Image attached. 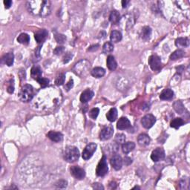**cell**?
Instances as JSON below:
<instances>
[{"mask_svg": "<svg viewBox=\"0 0 190 190\" xmlns=\"http://www.w3.org/2000/svg\"><path fill=\"white\" fill-rule=\"evenodd\" d=\"M29 13L37 17H46L51 13V3L48 0H33L27 2Z\"/></svg>", "mask_w": 190, "mask_h": 190, "instance_id": "1", "label": "cell"}, {"mask_svg": "<svg viewBox=\"0 0 190 190\" xmlns=\"http://www.w3.org/2000/svg\"><path fill=\"white\" fill-rule=\"evenodd\" d=\"M80 152L75 146H69L64 152V159L68 163H74L79 159Z\"/></svg>", "mask_w": 190, "mask_h": 190, "instance_id": "2", "label": "cell"}, {"mask_svg": "<svg viewBox=\"0 0 190 190\" xmlns=\"http://www.w3.org/2000/svg\"><path fill=\"white\" fill-rule=\"evenodd\" d=\"M90 67H91V66H90L89 62L87 60H83L75 65L74 68V71L75 72L76 74L80 76V77H85L89 71Z\"/></svg>", "mask_w": 190, "mask_h": 190, "instance_id": "3", "label": "cell"}, {"mask_svg": "<svg viewBox=\"0 0 190 190\" xmlns=\"http://www.w3.org/2000/svg\"><path fill=\"white\" fill-rule=\"evenodd\" d=\"M34 97V89L30 85H25L22 88L20 99L23 102H29Z\"/></svg>", "mask_w": 190, "mask_h": 190, "instance_id": "4", "label": "cell"}, {"mask_svg": "<svg viewBox=\"0 0 190 190\" xmlns=\"http://www.w3.org/2000/svg\"><path fill=\"white\" fill-rule=\"evenodd\" d=\"M109 171V168H108V164H107V159L105 155L103 156L100 161L99 162L98 165L97 166V169H96V174L97 176H105L108 173Z\"/></svg>", "mask_w": 190, "mask_h": 190, "instance_id": "5", "label": "cell"}, {"mask_svg": "<svg viewBox=\"0 0 190 190\" xmlns=\"http://www.w3.org/2000/svg\"><path fill=\"white\" fill-rule=\"evenodd\" d=\"M149 65L151 69L153 71H159L161 68L162 62L160 58L158 55L153 54L149 58Z\"/></svg>", "mask_w": 190, "mask_h": 190, "instance_id": "6", "label": "cell"}, {"mask_svg": "<svg viewBox=\"0 0 190 190\" xmlns=\"http://www.w3.org/2000/svg\"><path fill=\"white\" fill-rule=\"evenodd\" d=\"M96 149H97V144H96L91 143V144H88L87 146H85V148L84 149L83 154H82L83 159L85 160H89L92 157V155H93L94 153H95Z\"/></svg>", "mask_w": 190, "mask_h": 190, "instance_id": "7", "label": "cell"}, {"mask_svg": "<svg viewBox=\"0 0 190 190\" xmlns=\"http://www.w3.org/2000/svg\"><path fill=\"white\" fill-rule=\"evenodd\" d=\"M156 122V118L154 115L149 114L145 115L141 120V124L144 127L145 129H150L154 126V123Z\"/></svg>", "mask_w": 190, "mask_h": 190, "instance_id": "8", "label": "cell"}, {"mask_svg": "<svg viewBox=\"0 0 190 190\" xmlns=\"http://www.w3.org/2000/svg\"><path fill=\"white\" fill-rule=\"evenodd\" d=\"M70 172L71 175L77 180H83L85 176V170L77 166H71L70 169Z\"/></svg>", "mask_w": 190, "mask_h": 190, "instance_id": "9", "label": "cell"}, {"mask_svg": "<svg viewBox=\"0 0 190 190\" xmlns=\"http://www.w3.org/2000/svg\"><path fill=\"white\" fill-rule=\"evenodd\" d=\"M164 158H165V152L162 148H157L151 154V159L154 162H158L163 160Z\"/></svg>", "mask_w": 190, "mask_h": 190, "instance_id": "10", "label": "cell"}, {"mask_svg": "<svg viewBox=\"0 0 190 190\" xmlns=\"http://www.w3.org/2000/svg\"><path fill=\"white\" fill-rule=\"evenodd\" d=\"M113 134H114L113 127L111 126H106L102 129L100 134V138L102 140H107L113 136Z\"/></svg>", "mask_w": 190, "mask_h": 190, "instance_id": "11", "label": "cell"}, {"mask_svg": "<svg viewBox=\"0 0 190 190\" xmlns=\"http://www.w3.org/2000/svg\"><path fill=\"white\" fill-rule=\"evenodd\" d=\"M111 164L115 170H120L123 166L122 158L118 154H115L111 158Z\"/></svg>", "mask_w": 190, "mask_h": 190, "instance_id": "12", "label": "cell"}, {"mask_svg": "<svg viewBox=\"0 0 190 190\" xmlns=\"http://www.w3.org/2000/svg\"><path fill=\"white\" fill-rule=\"evenodd\" d=\"M131 127V123L126 117H121L117 123V128L120 130L128 129Z\"/></svg>", "mask_w": 190, "mask_h": 190, "instance_id": "13", "label": "cell"}, {"mask_svg": "<svg viewBox=\"0 0 190 190\" xmlns=\"http://www.w3.org/2000/svg\"><path fill=\"white\" fill-rule=\"evenodd\" d=\"M47 137H48L50 140H51L52 141L56 143L61 142V141L63 140V135H62V133L54 132V131H50V132L48 133V134H47Z\"/></svg>", "mask_w": 190, "mask_h": 190, "instance_id": "14", "label": "cell"}, {"mask_svg": "<svg viewBox=\"0 0 190 190\" xmlns=\"http://www.w3.org/2000/svg\"><path fill=\"white\" fill-rule=\"evenodd\" d=\"M94 95H95V94H94V92L92 91L91 89H86L81 94V96H80V101L83 103H87V102L91 100L92 97H94Z\"/></svg>", "mask_w": 190, "mask_h": 190, "instance_id": "15", "label": "cell"}, {"mask_svg": "<svg viewBox=\"0 0 190 190\" xmlns=\"http://www.w3.org/2000/svg\"><path fill=\"white\" fill-rule=\"evenodd\" d=\"M47 37H48V32H47V31L45 30V29L37 31L34 35L35 40H36V41L38 43H42L43 42H45Z\"/></svg>", "mask_w": 190, "mask_h": 190, "instance_id": "16", "label": "cell"}, {"mask_svg": "<svg viewBox=\"0 0 190 190\" xmlns=\"http://www.w3.org/2000/svg\"><path fill=\"white\" fill-rule=\"evenodd\" d=\"M173 97L174 92L172 91V90L169 89H164L160 95V98L163 100H172L173 98Z\"/></svg>", "mask_w": 190, "mask_h": 190, "instance_id": "17", "label": "cell"}, {"mask_svg": "<svg viewBox=\"0 0 190 190\" xmlns=\"http://www.w3.org/2000/svg\"><path fill=\"white\" fill-rule=\"evenodd\" d=\"M150 138L146 134H140L138 138V144L142 146H146L150 144Z\"/></svg>", "mask_w": 190, "mask_h": 190, "instance_id": "18", "label": "cell"}, {"mask_svg": "<svg viewBox=\"0 0 190 190\" xmlns=\"http://www.w3.org/2000/svg\"><path fill=\"white\" fill-rule=\"evenodd\" d=\"M31 77H33V79L37 80L42 77V72L40 67H38V66H34L31 70Z\"/></svg>", "mask_w": 190, "mask_h": 190, "instance_id": "19", "label": "cell"}, {"mask_svg": "<svg viewBox=\"0 0 190 190\" xmlns=\"http://www.w3.org/2000/svg\"><path fill=\"white\" fill-rule=\"evenodd\" d=\"M91 74L94 77L100 78L105 75V71L104 68H103L101 67H96L92 69V71H91Z\"/></svg>", "mask_w": 190, "mask_h": 190, "instance_id": "20", "label": "cell"}, {"mask_svg": "<svg viewBox=\"0 0 190 190\" xmlns=\"http://www.w3.org/2000/svg\"><path fill=\"white\" fill-rule=\"evenodd\" d=\"M151 34H152V29L149 26H145L142 28L140 33V37L143 40H149Z\"/></svg>", "mask_w": 190, "mask_h": 190, "instance_id": "21", "label": "cell"}, {"mask_svg": "<svg viewBox=\"0 0 190 190\" xmlns=\"http://www.w3.org/2000/svg\"><path fill=\"white\" fill-rule=\"evenodd\" d=\"M13 60H14V55H13V53H7L2 57V61L7 66H12L13 64Z\"/></svg>", "mask_w": 190, "mask_h": 190, "instance_id": "22", "label": "cell"}, {"mask_svg": "<svg viewBox=\"0 0 190 190\" xmlns=\"http://www.w3.org/2000/svg\"><path fill=\"white\" fill-rule=\"evenodd\" d=\"M106 64H107L108 68L111 71L115 70L117 67V63L116 60H115L114 57L113 56H108Z\"/></svg>", "mask_w": 190, "mask_h": 190, "instance_id": "23", "label": "cell"}, {"mask_svg": "<svg viewBox=\"0 0 190 190\" xmlns=\"http://www.w3.org/2000/svg\"><path fill=\"white\" fill-rule=\"evenodd\" d=\"M109 20L112 24H117L120 20V15L118 11H112L109 16Z\"/></svg>", "mask_w": 190, "mask_h": 190, "instance_id": "24", "label": "cell"}, {"mask_svg": "<svg viewBox=\"0 0 190 190\" xmlns=\"http://www.w3.org/2000/svg\"><path fill=\"white\" fill-rule=\"evenodd\" d=\"M175 45L177 47H183V48L188 47L189 45V39L187 38V37H180V38H178L175 41Z\"/></svg>", "mask_w": 190, "mask_h": 190, "instance_id": "25", "label": "cell"}, {"mask_svg": "<svg viewBox=\"0 0 190 190\" xmlns=\"http://www.w3.org/2000/svg\"><path fill=\"white\" fill-rule=\"evenodd\" d=\"M111 41L113 42H118L122 40V34L119 31H113L110 34Z\"/></svg>", "mask_w": 190, "mask_h": 190, "instance_id": "26", "label": "cell"}, {"mask_svg": "<svg viewBox=\"0 0 190 190\" xmlns=\"http://www.w3.org/2000/svg\"><path fill=\"white\" fill-rule=\"evenodd\" d=\"M117 117V110L115 108H112L110 110L108 111L106 114V118L108 120L110 121V122H114V121L116 120Z\"/></svg>", "mask_w": 190, "mask_h": 190, "instance_id": "27", "label": "cell"}, {"mask_svg": "<svg viewBox=\"0 0 190 190\" xmlns=\"http://www.w3.org/2000/svg\"><path fill=\"white\" fill-rule=\"evenodd\" d=\"M135 147L134 143L133 142H127L124 143L122 146V150L125 154H128L134 149Z\"/></svg>", "mask_w": 190, "mask_h": 190, "instance_id": "28", "label": "cell"}, {"mask_svg": "<svg viewBox=\"0 0 190 190\" xmlns=\"http://www.w3.org/2000/svg\"><path fill=\"white\" fill-rule=\"evenodd\" d=\"M173 108L176 112L180 114H182L184 112V110H185L184 105L181 101H176L175 103H174Z\"/></svg>", "mask_w": 190, "mask_h": 190, "instance_id": "29", "label": "cell"}, {"mask_svg": "<svg viewBox=\"0 0 190 190\" xmlns=\"http://www.w3.org/2000/svg\"><path fill=\"white\" fill-rule=\"evenodd\" d=\"M185 55V52H184V51L181 50V49H178L176 50L175 52H173L171 54V56H170V59H171L172 60H177L178 59H181Z\"/></svg>", "mask_w": 190, "mask_h": 190, "instance_id": "30", "label": "cell"}, {"mask_svg": "<svg viewBox=\"0 0 190 190\" xmlns=\"http://www.w3.org/2000/svg\"><path fill=\"white\" fill-rule=\"evenodd\" d=\"M17 41L21 44H24V45H28L29 42H30V37L27 34H25V33H22L17 38Z\"/></svg>", "mask_w": 190, "mask_h": 190, "instance_id": "31", "label": "cell"}, {"mask_svg": "<svg viewBox=\"0 0 190 190\" xmlns=\"http://www.w3.org/2000/svg\"><path fill=\"white\" fill-rule=\"evenodd\" d=\"M183 119L178 117V118L174 119V120L172 121L171 123H170V126H171V127H172V128L178 129L181 126H183Z\"/></svg>", "mask_w": 190, "mask_h": 190, "instance_id": "32", "label": "cell"}, {"mask_svg": "<svg viewBox=\"0 0 190 190\" xmlns=\"http://www.w3.org/2000/svg\"><path fill=\"white\" fill-rule=\"evenodd\" d=\"M113 50H114V46L111 42H107L103 45V52L105 53V54H107V53H110Z\"/></svg>", "mask_w": 190, "mask_h": 190, "instance_id": "33", "label": "cell"}, {"mask_svg": "<svg viewBox=\"0 0 190 190\" xmlns=\"http://www.w3.org/2000/svg\"><path fill=\"white\" fill-rule=\"evenodd\" d=\"M65 80H66V74L63 73L60 74L57 76V77L56 78L55 80V83L56 85H61L64 83Z\"/></svg>", "mask_w": 190, "mask_h": 190, "instance_id": "34", "label": "cell"}, {"mask_svg": "<svg viewBox=\"0 0 190 190\" xmlns=\"http://www.w3.org/2000/svg\"><path fill=\"white\" fill-rule=\"evenodd\" d=\"M100 113V110L99 109H97V108H94V109H92L91 111H89V117H91V119H93V120H96L97 119V116H98Z\"/></svg>", "mask_w": 190, "mask_h": 190, "instance_id": "35", "label": "cell"}, {"mask_svg": "<svg viewBox=\"0 0 190 190\" xmlns=\"http://www.w3.org/2000/svg\"><path fill=\"white\" fill-rule=\"evenodd\" d=\"M126 140V136L123 134H117L115 138V142H117V144H124Z\"/></svg>", "mask_w": 190, "mask_h": 190, "instance_id": "36", "label": "cell"}, {"mask_svg": "<svg viewBox=\"0 0 190 190\" xmlns=\"http://www.w3.org/2000/svg\"><path fill=\"white\" fill-rule=\"evenodd\" d=\"M37 81L40 83V85L42 86V88H46L49 85V80L47 79V78L41 77L39 80H37Z\"/></svg>", "mask_w": 190, "mask_h": 190, "instance_id": "37", "label": "cell"}, {"mask_svg": "<svg viewBox=\"0 0 190 190\" xmlns=\"http://www.w3.org/2000/svg\"><path fill=\"white\" fill-rule=\"evenodd\" d=\"M67 181H64V180H60V181H59L56 182L55 183V187L56 188H58V189H64V188H66L67 187Z\"/></svg>", "mask_w": 190, "mask_h": 190, "instance_id": "38", "label": "cell"}, {"mask_svg": "<svg viewBox=\"0 0 190 190\" xmlns=\"http://www.w3.org/2000/svg\"><path fill=\"white\" fill-rule=\"evenodd\" d=\"M55 40L58 43H63L66 40V37L63 34H55Z\"/></svg>", "mask_w": 190, "mask_h": 190, "instance_id": "39", "label": "cell"}, {"mask_svg": "<svg viewBox=\"0 0 190 190\" xmlns=\"http://www.w3.org/2000/svg\"><path fill=\"white\" fill-rule=\"evenodd\" d=\"M63 51H64V47L62 46L56 47L55 49L54 50V54H56V55H60V54H62V52Z\"/></svg>", "mask_w": 190, "mask_h": 190, "instance_id": "40", "label": "cell"}, {"mask_svg": "<svg viewBox=\"0 0 190 190\" xmlns=\"http://www.w3.org/2000/svg\"><path fill=\"white\" fill-rule=\"evenodd\" d=\"M73 85H74V81L73 80L71 79L70 81L66 84V86H65V89H66V91H69V90L71 89V88L73 87Z\"/></svg>", "mask_w": 190, "mask_h": 190, "instance_id": "41", "label": "cell"}, {"mask_svg": "<svg viewBox=\"0 0 190 190\" xmlns=\"http://www.w3.org/2000/svg\"><path fill=\"white\" fill-rule=\"evenodd\" d=\"M93 188L95 189H99V190L104 189V187H103V185H101L100 183H94L93 184Z\"/></svg>", "mask_w": 190, "mask_h": 190, "instance_id": "42", "label": "cell"}, {"mask_svg": "<svg viewBox=\"0 0 190 190\" xmlns=\"http://www.w3.org/2000/svg\"><path fill=\"white\" fill-rule=\"evenodd\" d=\"M72 58V55H71L70 54H66V56H64V58H63V62H64V63H67V62H68L70 61V60Z\"/></svg>", "mask_w": 190, "mask_h": 190, "instance_id": "43", "label": "cell"}, {"mask_svg": "<svg viewBox=\"0 0 190 190\" xmlns=\"http://www.w3.org/2000/svg\"><path fill=\"white\" fill-rule=\"evenodd\" d=\"M4 5H5V8L8 9L11 7V5H12V1H11V0H5V1H4Z\"/></svg>", "mask_w": 190, "mask_h": 190, "instance_id": "44", "label": "cell"}, {"mask_svg": "<svg viewBox=\"0 0 190 190\" xmlns=\"http://www.w3.org/2000/svg\"><path fill=\"white\" fill-rule=\"evenodd\" d=\"M7 92H8V93H10V94H12V93H13V91H14V87H13V85H12L11 84V85H10L8 87H7Z\"/></svg>", "mask_w": 190, "mask_h": 190, "instance_id": "45", "label": "cell"}, {"mask_svg": "<svg viewBox=\"0 0 190 190\" xmlns=\"http://www.w3.org/2000/svg\"><path fill=\"white\" fill-rule=\"evenodd\" d=\"M98 48H99L98 45H96V46H93L90 47V48H89V51H97V49H98Z\"/></svg>", "mask_w": 190, "mask_h": 190, "instance_id": "46", "label": "cell"}, {"mask_svg": "<svg viewBox=\"0 0 190 190\" xmlns=\"http://www.w3.org/2000/svg\"><path fill=\"white\" fill-rule=\"evenodd\" d=\"M129 3V1H126V0H125V1H124V0L122 1V6H123V8H124V7H126L127 5H128Z\"/></svg>", "mask_w": 190, "mask_h": 190, "instance_id": "47", "label": "cell"}, {"mask_svg": "<svg viewBox=\"0 0 190 190\" xmlns=\"http://www.w3.org/2000/svg\"><path fill=\"white\" fill-rule=\"evenodd\" d=\"M134 189H140V188H139L138 187H134Z\"/></svg>", "mask_w": 190, "mask_h": 190, "instance_id": "48", "label": "cell"}]
</instances>
